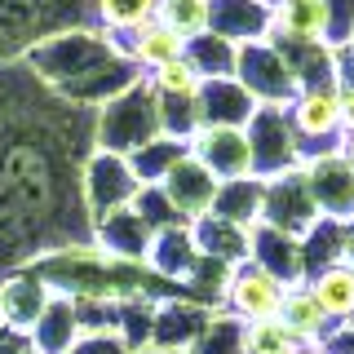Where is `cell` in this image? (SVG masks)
Here are the masks:
<instances>
[{
	"mask_svg": "<svg viewBox=\"0 0 354 354\" xmlns=\"http://www.w3.org/2000/svg\"><path fill=\"white\" fill-rule=\"evenodd\" d=\"M191 354H248V341H243V324L217 310V315L208 319L204 337H199L195 346H191Z\"/></svg>",
	"mask_w": 354,
	"mask_h": 354,
	"instance_id": "obj_33",
	"label": "cell"
},
{
	"mask_svg": "<svg viewBox=\"0 0 354 354\" xmlns=\"http://www.w3.org/2000/svg\"><path fill=\"white\" fill-rule=\"evenodd\" d=\"M160 186H164V195L173 199V208L182 213V221H195V217H204L208 208H213L221 182L195 160V155H186V160H177L169 169V177H164Z\"/></svg>",
	"mask_w": 354,
	"mask_h": 354,
	"instance_id": "obj_16",
	"label": "cell"
},
{
	"mask_svg": "<svg viewBox=\"0 0 354 354\" xmlns=\"http://www.w3.org/2000/svg\"><path fill=\"white\" fill-rule=\"evenodd\" d=\"M71 354H129V346L120 337H97V332H84V337L75 341Z\"/></svg>",
	"mask_w": 354,
	"mask_h": 354,
	"instance_id": "obj_38",
	"label": "cell"
},
{
	"mask_svg": "<svg viewBox=\"0 0 354 354\" xmlns=\"http://www.w3.org/2000/svg\"><path fill=\"white\" fill-rule=\"evenodd\" d=\"M341 235H346V243H341V261L354 266V217L346 221V230H341Z\"/></svg>",
	"mask_w": 354,
	"mask_h": 354,
	"instance_id": "obj_42",
	"label": "cell"
},
{
	"mask_svg": "<svg viewBox=\"0 0 354 354\" xmlns=\"http://www.w3.org/2000/svg\"><path fill=\"white\" fill-rule=\"evenodd\" d=\"M111 40H115V49L124 53L142 75H151L155 66H164V62H173V58H182V53H186V40L177 36L173 27H164L160 18H151L147 27L129 31V36H111Z\"/></svg>",
	"mask_w": 354,
	"mask_h": 354,
	"instance_id": "obj_19",
	"label": "cell"
},
{
	"mask_svg": "<svg viewBox=\"0 0 354 354\" xmlns=\"http://www.w3.org/2000/svg\"><path fill=\"white\" fill-rule=\"evenodd\" d=\"M142 191L138 173L129 169L124 155L115 151H93L84 164V208L93 221H102L106 213H115V208H129L133 195Z\"/></svg>",
	"mask_w": 354,
	"mask_h": 354,
	"instance_id": "obj_8",
	"label": "cell"
},
{
	"mask_svg": "<svg viewBox=\"0 0 354 354\" xmlns=\"http://www.w3.org/2000/svg\"><path fill=\"white\" fill-rule=\"evenodd\" d=\"M270 40H274V49L283 53L297 88L337 84V66H332V44L328 40H288V36H270Z\"/></svg>",
	"mask_w": 354,
	"mask_h": 354,
	"instance_id": "obj_23",
	"label": "cell"
},
{
	"mask_svg": "<svg viewBox=\"0 0 354 354\" xmlns=\"http://www.w3.org/2000/svg\"><path fill=\"white\" fill-rule=\"evenodd\" d=\"M0 328H5V324H0Z\"/></svg>",
	"mask_w": 354,
	"mask_h": 354,
	"instance_id": "obj_48",
	"label": "cell"
},
{
	"mask_svg": "<svg viewBox=\"0 0 354 354\" xmlns=\"http://www.w3.org/2000/svg\"><path fill=\"white\" fill-rule=\"evenodd\" d=\"M283 292H288V283H279L270 270H261V266H252V261H239L235 270H230L226 288H221L217 310L230 315V319H239L243 328L266 324V319H279Z\"/></svg>",
	"mask_w": 354,
	"mask_h": 354,
	"instance_id": "obj_6",
	"label": "cell"
},
{
	"mask_svg": "<svg viewBox=\"0 0 354 354\" xmlns=\"http://www.w3.org/2000/svg\"><path fill=\"white\" fill-rule=\"evenodd\" d=\"M186 58H191V66L204 80H226V75H235L239 44H230L217 31H199L195 40H186Z\"/></svg>",
	"mask_w": 354,
	"mask_h": 354,
	"instance_id": "obj_28",
	"label": "cell"
},
{
	"mask_svg": "<svg viewBox=\"0 0 354 354\" xmlns=\"http://www.w3.org/2000/svg\"><path fill=\"white\" fill-rule=\"evenodd\" d=\"M297 354H324V350H319V346H301V350H297Z\"/></svg>",
	"mask_w": 354,
	"mask_h": 354,
	"instance_id": "obj_46",
	"label": "cell"
},
{
	"mask_svg": "<svg viewBox=\"0 0 354 354\" xmlns=\"http://www.w3.org/2000/svg\"><path fill=\"white\" fill-rule=\"evenodd\" d=\"M306 182L315 191L319 213L332 221H350L354 217V169L346 164V155L332 151V155H315V160L301 164Z\"/></svg>",
	"mask_w": 354,
	"mask_h": 354,
	"instance_id": "obj_11",
	"label": "cell"
},
{
	"mask_svg": "<svg viewBox=\"0 0 354 354\" xmlns=\"http://www.w3.org/2000/svg\"><path fill=\"white\" fill-rule=\"evenodd\" d=\"M155 93H169V97H199V88H204V75L191 66V58H173V62H164V66H155V71L147 75Z\"/></svg>",
	"mask_w": 354,
	"mask_h": 354,
	"instance_id": "obj_32",
	"label": "cell"
},
{
	"mask_svg": "<svg viewBox=\"0 0 354 354\" xmlns=\"http://www.w3.org/2000/svg\"><path fill=\"white\" fill-rule=\"evenodd\" d=\"M133 354H186V350H164V346H142V350H133Z\"/></svg>",
	"mask_w": 354,
	"mask_h": 354,
	"instance_id": "obj_44",
	"label": "cell"
},
{
	"mask_svg": "<svg viewBox=\"0 0 354 354\" xmlns=\"http://www.w3.org/2000/svg\"><path fill=\"white\" fill-rule=\"evenodd\" d=\"M252 111H257V97H252L235 75H226V80H204V88H199V124L243 129Z\"/></svg>",
	"mask_w": 354,
	"mask_h": 354,
	"instance_id": "obj_20",
	"label": "cell"
},
{
	"mask_svg": "<svg viewBox=\"0 0 354 354\" xmlns=\"http://www.w3.org/2000/svg\"><path fill=\"white\" fill-rule=\"evenodd\" d=\"M288 111V129L297 138L301 164L315 155L341 151L346 124H341V102H337V84H319V88H297V97L283 106Z\"/></svg>",
	"mask_w": 354,
	"mask_h": 354,
	"instance_id": "obj_4",
	"label": "cell"
},
{
	"mask_svg": "<svg viewBox=\"0 0 354 354\" xmlns=\"http://www.w3.org/2000/svg\"><path fill=\"white\" fill-rule=\"evenodd\" d=\"M243 138H248V151H252V177H261V182H274V177L301 169V151H297L283 106L257 102V111L243 124Z\"/></svg>",
	"mask_w": 354,
	"mask_h": 354,
	"instance_id": "obj_5",
	"label": "cell"
},
{
	"mask_svg": "<svg viewBox=\"0 0 354 354\" xmlns=\"http://www.w3.org/2000/svg\"><path fill=\"white\" fill-rule=\"evenodd\" d=\"M270 36L288 40H328V9L324 0H283L270 5Z\"/></svg>",
	"mask_w": 354,
	"mask_h": 354,
	"instance_id": "obj_27",
	"label": "cell"
},
{
	"mask_svg": "<svg viewBox=\"0 0 354 354\" xmlns=\"http://www.w3.org/2000/svg\"><path fill=\"white\" fill-rule=\"evenodd\" d=\"M133 213H138L142 221H147L151 230H169V226H186L182 213L173 208V199L164 195V186H142L138 195H133Z\"/></svg>",
	"mask_w": 354,
	"mask_h": 354,
	"instance_id": "obj_35",
	"label": "cell"
},
{
	"mask_svg": "<svg viewBox=\"0 0 354 354\" xmlns=\"http://www.w3.org/2000/svg\"><path fill=\"white\" fill-rule=\"evenodd\" d=\"M49 288L36 270H14L9 279H0V324L14 328V332H31L36 328V319L44 315V306H49Z\"/></svg>",
	"mask_w": 354,
	"mask_h": 354,
	"instance_id": "obj_17",
	"label": "cell"
},
{
	"mask_svg": "<svg viewBox=\"0 0 354 354\" xmlns=\"http://www.w3.org/2000/svg\"><path fill=\"white\" fill-rule=\"evenodd\" d=\"M328 9V44L341 49V44L354 40V0H324Z\"/></svg>",
	"mask_w": 354,
	"mask_h": 354,
	"instance_id": "obj_37",
	"label": "cell"
},
{
	"mask_svg": "<svg viewBox=\"0 0 354 354\" xmlns=\"http://www.w3.org/2000/svg\"><path fill=\"white\" fill-rule=\"evenodd\" d=\"M346 221H332V217H319L315 226L306 230V239H301V257H306V279L315 270H324V266L332 261H341V243H346Z\"/></svg>",
	"mask_w": 354,
	"mask_h": 354,
	"instance_id": "obj_31",
	"label": "cell"
},
{
	"mask_svg": "<svg viewBox=\"0 0 354 354\" xmlns=\"http://www.w3.org/2000/svg\"><path fill=\"white\" fill-rule=\"evenodd\" d=\"M248 261L261 266V270H270L279 283H306V257H301V239L283 235V230L266 226V221H257V226L248 230Z\"/></svg>",
	"mask_w": 354,
	"mask_h": 354,
	"instance_id": "obj_13",
	"label": "cell"
},
{
	"mask_svg": "<svg viewBox=\"0 0 354 354\" xmlns=\"http://www.w3.org/2000/svg\"><path fill=\"white\" fill-rule=\"evenodd\" d=\"M332 66H337V88H354V40L332 49Z\"/></svg>",
	"mask_w": 354,
	"mask_h": 354,
	"instance_id": "obj_39",
	"label": "cell"
},
{
	"mask_svg": "<svg viewBox=\"0 0 354 354\" xmlns=\"http://www.w3.org/2000/svg\"><path fill=\"white\" fill-rule=\"evenodd\" d=\"M160 22L182 40H195L199 31H208V0H160Z\"/></svg>",
	"mask_w": 354,
	"mask_h": 354,
	"instance_id": "obj_34",
	"label": "cell"
},
{
	"mask_svg": "<svg viewBox=\"0 0 354 354\" xmlns=\"http://www.w3.org/2000/svg\"><path fill=\"white\" fill-rule=\"evenodd\" d=\"M186 155H191V142H177V138H164L160 133V138H151L142 151L129 155V169L138 173L142 186H160L164 177H169V169L177 160H186Z\"/></svg>",
	"mask_w": 354,
	"mask_h": 354,
	"instance_id": "obj_29",
	"label": "cell"
},
{
	"mask_svg": "<svg viewBox=\"0 0 354 354\" xmlns=\"http://www.w3.org/2000/svg\"><path fill=\"white\" fill-rule=\"evenodd\" d=\"M243 341H248V354H257V350H288V346H301V341L292 337V328H288L283 319L248 324V328H243Z\"/></svg>",
	"mask_w": 354,
	"mask_h": 354,
	"instance_id": "obj_36",
	"label": "cell"
},
{
	"mask_svg": "<svg viewBox=\"0 0 354 354\" xmlns=\"http://www.w3.org/2000/svg\"><path fill=\"white\" fill-rule=\"evenodd\" d=\"M324 354H354V324L346 328H332L328 337H324V346H319Z\"/></svg>",
	"mask_w": 354,
	"mask_h": 354,
	"instance_id": "obj_40",
	"label": "cell"
},
{
	"mask_svg": "<svg viewBox=\"0 0 354 354\" xmlns=\"http://www.w3.org/2000/svg\"><path fill=\"white\" fill-rule=\"evenodd\" d=\"M337 102H341V124H346V133H354V88H337Z\"/></svg>",
	"mask_w": 354,
	"mask_h": 354,
	"instance_id": "obj_41",
	"label": "cell"
},
{
	"mask_svg": "<svg viewBox=\"0 0 354 354\" xmlns=\"http://www.w3.org/2000/svg\"><path fill=\"white\" fill-rule=\"evenodd\" d=\"M306 288L319 301V310L332 319V328L354 324V266L350 261H332L324 270H315L306 279Z\"/></svg>",
	"mask_w": 354,
	"mask_h": 354,
	"instance_id": "obj_22",
	"label": "cell"
},
{
	"mask_svg": "<svg viewBox=\"0 0 354 354\" xmlns=\"http://www.w3.org/2000/svg\"><path fill=\"white\" fill-rule=\"evenodd\" d=\"M147 266L160 274L164 283H173V288H182V292H186V283H191V274H195V266H199V248H195V235H191V221H186V226L155 230Z\"/></svg>",
	"mask_w": 354,
	"mask_h": 354,
	"instance_id": "obj_18",
	"label": "cell"
},
{
	"mask_svg": "<svg viewBox=\"0 0 354 354\" xmlns=\"http://www.w3.org/2000/svg\"><path fill=\"white\" fill-rule=\"evenodd\" d=\"M191 155L217 177V182L252 177V151H248L243 129H213V124H204L191 138Z\"/></svg>",
	"mask_w": 354,
	"mask_h": 354,
	"instance_id": "obj_12",
	"label": "cell"
},
{
	"mask_svg": "<svg viewBox=\"0 0 354 354\" xmlns=\"http://www.w3.org/2000/svg\"><path fill=\"white\" fill-rule=\"evenodd\" d=\"M324 217L315 204V191L306 182V169H292L274 182H266V204H261V221L292 239H306V230Z\"/></svg>",
	"mask_w": 354,
	"mask_h": 354,
	"instance_id": "obj_9",
	"label": "cell"
},
{
	"mask_svg": "<svg viewBox=\"0 0 354 354\" xmlns=\"http://www.w3.org/2000/svg\"><path fill=\"white\" fill-rule=\"evenodd\" d=\"M93 120V106L66 102L27 62H0V279L93 243L84 208Z\"/></svg>",
	"mask_w": 354,
	"mask_h": 354,
	"instance_id": "obj_1",
	"label": "cell"
},
{
	"mask_svg": "<svg viewBox=\"0 0 354 354\" xmlns=\"http://www.w3.org/2000/svg\"><path fill=\"white\" fill-rule=\"evenodd\" d=\"M301 346H288V350H257V354H297Z\"/></svg>",
	"mask_w": 354,
	"mask_h": 354,
	"instance_id": "obj_45",
	"label": "cell"
},
{
	"mask_svg": "<svg viewBox=\"0 0 354 354\" xmlns=\"http://www.w3.org/2000/svg\"><path fill=\"white\" fill-rule=\"evenodd\" d=\"M151 239H155V230L133 208H115L102 221H93V248L115 261H147Z\"/></svg>",
	"mask_w": 354,
	"mask_h": 354,
	"instance_id": "obj_14",
	"label": "cell"
},
{
	"mask_svg": "<svg viewBox=\"0 0 354 354\" xmlns=\"http://www.w3.org/2000/svg\"><path fill=\"white\" fill-rule=\"evenodd\" d=\"M151 138H160V102H155V88L142 75L138 84H129L120 97H111L106 106H97L93 120V147L97 151H115L129 155L142 151Z\"/></svg>",
	"mask_w": 354,
	"mask_h": 354,
	"instance_id": "obj_3",
	"label": "cell"
},
{
	"mask_svg": "<svg viewBox=\"0 0 354 354\" xmlns=\"http://www.w3.org/2000/svg\"><path fill=\"white\" fill-rule=\"evenodd\" d=\"M97 27L93 0H0V62H22L62 31Z\"/></svg>",
	"mask_w": 354,
	"mask_h": 354,
	"instance_id": "obj_2",
	"label": "cell"
},
{
	"mask_svg": "<svg viewBox=\"0 0 354 354\" xmlns=\"http://www.w3.org/2000/svg\"><path fill=\"white\" fill-rule=\"evenodd\" d=\"M27 337H31V350L36 354H71L75 341L84 337L80 315H75V301L71 297H49L44 315L36 319V328H31Z\"/></svg>",
	"mask_w": 354,
	"mask_h": 354,
	"instance_id": "obj_21",
	"label": "cell"
},
{
	"mask_svg": "<svg viewBox=\"0 0 354 354\" xmlns=\"http://www.w3.org/2000/svg\"><path fill=\"white\" fill-rule=\"evenodd\" d=\"M261 204H266V182L261 177H235V182H221L217 199L208 213L221 221H235V226L252 230L261 221Z\"/></svg>",
	"mask_w": 354,
	"mask_h": 354,
	"instance_id": "obj_25",
	"label": "cell"
},
{
	"mask_svg": "<svg viewBox=\"0 0 354 354\" xmlns=\"http://www.w3.org/2000/svg\"><path fill=\"white\" fill-rule=\"evenodd\" d=\"M93 18L106 36H129L160 18V0H93Z\"/></svg>",
	"mask_w": 354,
	"mask_h": 354,
	"instance_id": "obj_30",
	"label": "cell"
},
{
	"mask_svg": "<svg viewBox=\"0 0 354 354\" xmlns=\"http://www.w3.org/2000/svg\"><path fill=\"white\" fill-rule=\"evenodd\" d=\"M208 31L226 36L230 44L270 40V5L266 0H208Z\"/></svg>",
	"mask_w": 354,
	"mask_h": 354,
	"instance_id": "obj_15",
	"label": "cell"
},
{
	"mask_svg": "<svg viewBox=\"0 0 354 354\" xmlns=\"http://www.w3.org/2000/svg\"><path fill=\"white\" fill-rule=\"evenodd\" d=\"M341 155H346V164L354 169V133H346V138H341Z\"/></svg>",
	"mask_w": 354,
	"mask_h": 354,
	"instance_id": "obj_43",
	"label": "cell"
},
{
	"mask_svg": "<svg viewBox=\"0 0 354 354\" xmlns=\"http://www.w3.org/2000/svg\"><path fill=\"white\" fill-rule=\"evenodd\" d=\"M279 319L288 328H292V337L301 341V346H324V337L332 332V319L319 310V301L310 297L306 283H292L283 292V306H279Z\"/></svg>",
	"mask_w": 354,
	"mask_h": 354,
	"instance_id": "obj_26",
	"label": "cell"
},
{
	"mask_svg": "<svg viewBox=\"0 0 354 354\" xmlns=\"http://www.w3.org/2000/svg\"><path fill=\"white\" fill-rule=\"evenodd\" d=\"M217 310L195 301V297L177 292V297H164V301H155V319H151V346H164V350H186L199 337H204L208 319H213Z\"/></svg>",
	"mask_w": 354,
	"mask_h": 354,
	"instance_id": "obj_10",
	"label": "cell"
},
{
	"mask_svg": "<svg viewBox=\"0 0 354 354\" xmlns=\"http://www.w3.org/2000/svg\"><path fill=\"white\" fill-rule=\"evenodd\" d=\"M235 80L248 88L257 102H266V106H288L297 97V80H292V71H288L283 53L274 49V40L239 44Z\"/></svg>",
	"mask_w": 354,
	"mask_h": 354,
	"instance_id": "obj_7",
	"label": "cell"
},
{
	"mask_svg": "<svg viewBox=\"0 0 354 354\" xmlns=\"http://www.w3.org/2000/svg\"><path fill=\"white\" fill-rule=\"evenodd\" d=\"M191 235H195L199 257H208V261H221V266L248 261V230L235 226V221H221L213 213H204L191 221Z\"/></svg>",
	"mask_w": 354,
	"mask_h": 354,
	"instance_id": "obj_24",
	"label": "cell"
},
{
	"mask_svg": "<svg viewBox=\"0 0 354 354\" xmlns=\"http://www.w3.org/2000/svg\"><path fill=\"white\" fill-rule=\"evenodd\" d=\"M266 5H283V0H266Z\"/></svg>",
	"mask_w": 354,
	"mask_h": 354,
	"instance_id": "obj_47",
	"label": "cell"
}]
</instances>
